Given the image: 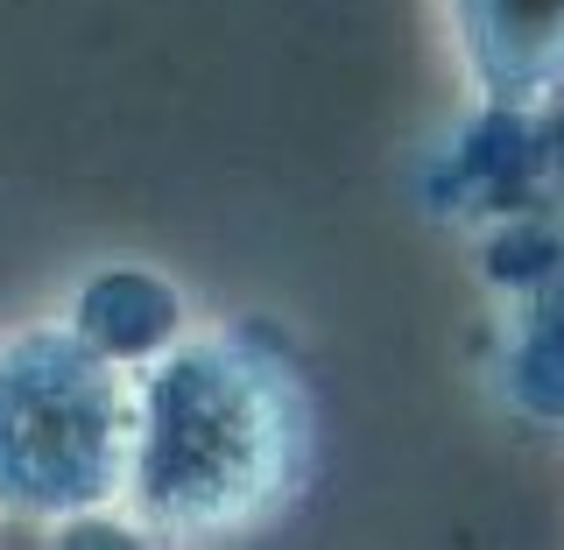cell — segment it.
<instances>
[{"instance_id": "6da1fadb", "label": "cell", "mask_w": 564, "mask_h": 550, "mask_svg": "<svg viewBox=\"0 0 564 550\" xmlns=\"http://www.w3.org/2000/svg\"><path fill=\"white\" fill-rule=\"evenodd\" d=\"M311 473V402L254 332H176L134 367V522L163 543H219L290 508Z\"/></svg>"}, {"instance_id": "277c9868", "label": "cell", "mask_w": 564, "mask_h": 550, "mask_svg": "<svg viewBox=\"0 0 564 550\" xmlns=\"http://www.w3.org/2000/svg\"><path fill=\"white\" fill-rule=\"evenodd\" d=\"M64 325L78 332L85 346H99L106 360L141 367L184 332V304H176V290L149 269H99L78 290V304H70Z\"/></svg>"}, {"instance_id": "7a4b0ae2", "label": "cell", "mask_w": 564, "mask_h": 550, "mask_svg": "<svg viewBox=\"0 0 564 550\" xmlns=\"http://www.w3.org/2000/svg\"><path fill=\"white\" fill-rule=\"evenodd\" d=\"M134 367L106 360L70 325L0 339V516L85 522L128 494Z\"/></svg>"}, {"instance_id": "3957f363", "label": "cell", "mask_w": 564, "mask_h": 550, "mask_svg": "<svg viewBox=\"0 0 564 550\" xmlns=\"http://www.w3.org/2000/svg\"><path fill=\"white\" fill-rule=\"evenodd\" d=\"M466 78L494 106H529L564 85V0H452Z\"/></svg>"}]
</instances>
